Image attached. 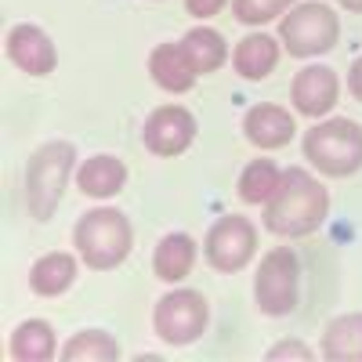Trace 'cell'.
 <instances>
[{
    "label": "cell",
    "mask_w": 362,
    "mask_h": 362,
    "mask_svg": "<svg viewBox=\"0 0 362 362\" xmlns=\"http://www.w3.org/2000/svg\"><path fill=\"white\" fill-rule=\"evenodd\" d=\"M329 218V192L305 167H286L276 196L264 203V228L279 239H305Z\"/></svg>",
    "instance_id": "obj_1"
},
{
    "label": "cell",
    "mask_w": 362,
    "mask_h": 362,
    "mask_svg": "<svg viewBox=\"0 0 362 362\" xmlns=\"http://www.w3.org/2000/svg\"><path fill=\"white\" fill-rule=\"evenodd\" d=\"M76 145L66 138L44 141L40 148H33V156L25 160V174H22V199L25 210L37 225H47L54 218L58 203H62L69 181L76 177Z\"/></svg>",
    "instance_id": "obj_2"
},
{
    "label": "cell",
    "mask_w": 362,
    "mask_h": 362,
    "mask_svg": "<svg viewBox=\"0 0 362 362\" xmlns=\"http://www.w3.org/2000/svg\"><path fill=\"white\" fill-rule=\"evenodd\" d=\"M73 247L90 272H112L131 257L134 228L124 210L95 206L87 214H80V221L73 228Z\"/></svg>",
    "instance_id": "obj_3"
},
{
    "label": "cell",
    "mask_w": 362,
    "mask_h": 362,
    "mask_svg": "<svg viewBox=\"0 0 362 362\" xmlns=\"http://www.w3.org/2000/svg\"><path fill=\"white\" fill-rule=\"evenodd\" d=\"M305 160L322 177H351L362 170V124L348 116H322L305 131Z\"/></svg>",
    "instance_id": "obj_4"
},
{
    "label": "cell",
    "mask_w": 362,
    "mask_h": 362,
    "mask_svg": "<svg viewBox=\"0 0 362 362\" xmlns=\"http://www.w3.org/2000/svg\"><path fill=\"white\" fill-rule=\"evenodd\" d=\"M279 40H283V51H290V58H305V62L329 54L341 40V15L329 4H322V0L293 4L279 18Z\"/></svg>",
    "instance_id": "obj_5"
},
{
    "label": "cell",
    "mask_w": 362,
    "mask_h": 362,
    "mask_svg": "<svg viewBox=\"0 0 362 362\" xmlns=\"http://www.w3.org/2000/svg\"><path fill=\"white\" fill-rule=\"evenodd\" d=\"M300 300V257L293 247H272L254 272V305L268 319H283Z\"/></svg>",
    "instance_id": "obj_6"
},
{
    "label": "cell",
    "mask_w": 362,
    "mask_h": 362,
    "mask_svg": "<svg viewBox=\"0 0 362 362\" xmlns=\"http://www.w3.org/2000/svg\"><path fill=\"white\" fill-rule=\"evenodd\" d=\"M210 326V305L199 290L174 286L167 290L156 308H153V334L170 348H189L196 344Z\"/></svg>",
    "instance_id": "obj_7"
},
{
    "label": "cell",
    "mask_w": 362,
    "mask_h": 362,
    "mask_svg": "<svg viewBox=\"0 0 362 362\" xmlns=\"http://www.w3.org/2000/svg\"><path fill=\"white\" fill-rule=\"evenodd\" d=\"M203 257L214 272H221V276L243 272L257 257V225L243 214L218 218L203 235Z\"/></svg>",
    "instance_id": "obj_8"
},
{
    "label": "cell",
    "mask_w": 362,
    "mask_h": 362,
    "mask_svg": "<svg viewBox=\"0 0 362 362\" xmlns=\"http://www.w3.org/2000/svg\"><path fill=\"white\" fill-rule=\"evenodd\" d=\"M196 134H199V124H196L192 109L177 105V102L156 105L153 112L145 116V124H141V145H145V153H153L160 160H174L181 153H189Z\"/></svg>",
    "instance_id": "obj_9"
},
{
    "label": "cell",
    "mask_w": 362,
    "mask_h": 362,
    "mask_svg": "<svg viewBox=\"0 0 362 362\" xmlns=\"http://www.w3.org/2000/svg\"><path fill=\"white\" fill-rule=\"evenodd\" d=\"M337 102H341V76L337 69L322 62H308L290 83V105L297 116L322 119L337 109Z\"/></svg>",
    "instance_id": "obj_10"
},
{
    "label": "cell",
    "mask_w": 362,
    "mask_h": 362,
    "mask_svg": "<svg viewBox=\"0 0 362 362\" xmlns=\"http://www.w3.org/2000/svg\"><path fill=\"white\" fill-rule=\"evenodd\" d=\"M4 51L8 62L15 69H22L25 76H51L58 66V47L47 37V29L33 25V22H18L8 29L4 37Z\"/></svg>",
    "instance_id": "obj_11"
},
{
    "label": "cell",
    "mask_w": 362,
    "mask_h": 362,
    "mask_svg": "<svg viewBox=\"0 0 362 362\" xmlns=\"http://www.w3.org/2000/svg\"><path fill=\"white\" fill-rule=\"evenodd\" d=\"M297 134V119L286 105H276V102H261V105H250L247 116H243V138L261 148V153H276V148H286Z\"/></svg>",
    "instance_id": "obj_12"
},
{
    "label": "cell",
    "mask_w": 362,
    "mask_h": 362,
    "mask_svg": "<svg viewBox=\"0 0 362 362\" xmlns=\"http://www.w3.org/2000/svg\"><path fill=\"white\" fill-rule=\"evenodd\" d=\"M279 54H283V40L272 37V33H264V29H254V33H247L243 40L235 44V51H232V69L243 76V80L257 83V80H268L272 73H276Z\"/></svg>",
    "instance_id": "obj_13"
},
{
    "label": "cell",
    "mask_w": 362,
    "mask_h": 362,
    "mask_svg": "<svg viewBox=\"0 0 362 362\" xmlns=\"http://www.w3.org/2000/svg\"><path fill=\"white\" fill-rule=\"evenodd\" d=\"M148 76H153V83L160 90H167V95H189V90L196 87V80H199V73L189 62L181 40L153 47V54H148Z\"/></svg>",
    "instance_id": "obj_14"
},
{
    "label": "cell",
    "mask_w": 362,
    "mask_h": 362,
    "mask_svg": "<svg viewBox=\"0 0 362 362\" xmlns=\"http://www.w3.org/2000/svg\"><path fill=\"white\" fill-rule=\"evenodd\" d=\"M124 185H127V163L112 153H95V156L80 160L76 167V189L90 199L105 203L124 192Z\"/></svg>",
    "instance_id": "obj_15"
},
{
    "label": "cell",
    "mask_w": 362,
    "mask_h": 362,
    "mask_svg": "<svg viewBox=\"0 0 362 362\" xmlns=\"http://www.w3.org/2000/svg\"><path fill=\"white\" fill-rule=\"evenodd\" d=\"M196 257H199V243L189 232H167L153 250V272H156L160 283L177 286L192 276Z\"/></svg>",
    "instance_id": "obj_16"
},
{
    "label": "cell",
    "mask_w": 362,
    "mask_h": 362,
    "mask_svg": "<svg viewBox=\"0 0 362 362\" xmlns=\"http://www.w3.org/2000/svg\"><path fill=\"white\" fill-rule=\"evenodd\" d=\"M80 254L69 250H51L44 257H37L29 264V290L37 297H62L73 290L76 276H80Z\"/></svg>",
    "instance_id": "obj_17"
},
{
    "label": "cell",
    "mask_w": 362,
    "mask_h": 362,
    "mask_svg": "<svg viewBox=\"0 0 362 362\" xmlns=\"http://www.w3.org/2000/svg\"><path fill=\"white\" fill-rule=\"evenodd\" d=\"M8 351L15 362H51L58 358V337H54V326L47 319H22L11 329V341Z\"/></svg>",
    "instance_id": "obj_18"
},
{
    "label": "cell",
    "mask_w": 362,
    "mask_h": 362,
    "mask_svg": "<svg viewBox=\"0 0 362 362\" xmlns=\"http://www.w3.org/2000/svg\"><path fill=\"white\" fill-rule=\"evenodd\" d=\"M319 355L329 362H362V312H344L322 329Z\"/></svg>",
    "instance_id": "obj_19"
},
{
    "label": "cell",
    "mask_w": 362,
    "mask_h": 362,
    "mask_svg": "<svg viewBox=\"0 0 362 362\" xmlns=\"http://www.w3.org/2000/svg\"><path fill=\"white\" fill-rule=\"evenodd\" d=\"M181 47H185V54H189V62L196 66V73L199 76H210V73H218L228 58H232V51H228V44H225V37L218 33L214 25H206V22H199V25H192L185 37H181Z\"/></svg>",
    "instance_id": "obj_20"
},
{
    "label": "cell",
    "mask_w": 362,
    "mask_h": 362,
    "mask_svg": "<svg viewBox=\"0 0 362 362\" xmlns=\"http://www.w3.org/2000/svg\"><path fill=\"white\" fill-rule=\"evenodd\" d=\"M279 181H283V167L276 160H268V156H257L243 167V174H239V181H235V192L247 206H264L272 196H276Z\"/></svg>",
    "instance_id": "obj_21"
},
{
    "label": "cell",
    "mask_w": 362,
    "mask_h": 362,
    "mask_svg": "<svg viewBox=\"0 0 362 362\" xmlns=\"http://www.w3.org/2000/svg\"><path fill=\"white\" fill-rule=\"evenodd\" d=\"M119 355V341L105 329H76L58 351L62 362H116Z\"/></svg>",
    "instance_id": "obj_22"
},
{
    "label": "cell",
    "mask_w": 362,
    "mask_h": 362,
    "mask_svg": "<svg viewBox=\"0 0 362 362\" xmlns=\"http://www.w3.org/2000/svg\"><path fill=\"white\" fill-rule=\"evenodd\" d=\"M293 8V0H232L235 22H243L250 29H261L268 22H279Z\"/></svg>",
    "instance_id": "obj_23"
},
{
    "label": "cell",
    "mask_w": 362,
    "mask_h": 362,
    "mask_svg": "<svg viewBox=\"0 0 362 362\" xmlns=\"http://www.w3.org/2000/svg\"><path fill=\"white\" fill-rule=\"evenodd\" d=\"M283 358H290V362H312L315 351L305 341H279V344L268 348V362H283Z\"/></svg>",
    "instance_id": "obj_24"
},
{
    "label": "cell",
    "mask_w": 362,
    "mask_h": 362,
    "mask_svg": "<svg viewBox=\"0 0 362 362\" xmlns=\"http://www.w3.org/2000/svg\"><path fill=\"white\" fill-rule=\"evenodd\" d=\"M232 4V0H185V11L199 22H210L214 15H221L225 8Z\"/></svg>",
    "instance_id": "obj_25"
},
{
    "label": "cell",
    "mask_w": 362,
    "mask_h": 362,
    "mask_svg": "<svg viewBox=\"0 0 362 362\" xmlns=\"http://www.w3.org/2000/svg\"><path fill=\"white\" fill-rule=\"evenodd\" d=\"M348 95L355 98V102H362V54L351 62V69H348Z\"/></svg>",
    "instance_id": "obj_26"
},
{
    "label": "cell",
    "mask_w": 362,
    "mask_h": 362,
    "mask_svg": "<svg viewBox=\"0 0 362 362\" xmlns=\"http://www.w3.org/2000/svg\"><path fill=\"white\" fill-rule=\"evenodd\" d=\"M337 4H341L348 15H362V0H337Z\"/></svg>",
    "instance_id": "obj_27"
}]
</instances>
